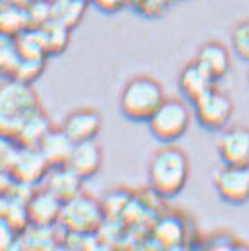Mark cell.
<instances>
[{
  "label": "cell",
  "mask_w": 249,
  "mask_h": 251,
  "mask_svg": "<svg viewBox=\"0 0 249 251\" xmlns=\"http://www.w3.org/2000/svg\"><path fill=\"white\" fill-rule=\"evenodd\" d=\"M50 166L45 161L43 154L37 147H18L16 156L13 159V165L9 168L7 177L11 182L32 188L36 184L43 182V179L48 174Z\"/></svg>",
  "instance_id": "52a82bcc"
},
{
  "label": "cell",
  "mask_w": 249,
  "mask_h": 251,
  "mask_svg": "<svg viewBox=\"0 0 249 251\" xmlns=\"http://www.w3.org/2000/svg\"><path fill=\"white\" fill-rule=\"evenodd\" d=\"M165 90L156 78L138 75L124 85L119 98L120 113L133 122H147L163 103Z\"/></svg>",
  "instance_id": "3957f363"
},
{
  "label": "cell",
  "mask_w": 249,
  "mask_h": 251,
  "mask_svg": "<svg viewBox=\"0 0 249 251\" xmlns=\"http://www.w3.org/2000/svg\"><path fill=\"white\" fill-rule=\"evenodd\" d=\"M58 221L67 232L76 235H89L98 232L104 221V207L90 195L80 193L62 203Z\"/></svg>",
  "instance_id": "5b68a950"
},
{
  "label": "cell",
  "mask_w": 249,
  "mask_h": 251,
  "mask_svg": "<svg viewBox=\"0 0 249 251\" xmlns=\"http://www.w3.org/2000/svg\"><path fill=\"white\" fill-rule=\"evenodd\" d=\"M81 180L92 179L98 175L102 166V149L96 140L81 142L73 145L71 156L67 159V165Z\"/></svg>",
  "instance_id": "8fae6325"
},
{
  "label": "cell",
  "mask_w": 249,
  "mask_h": 251,
  "mask_svg": "<svg viewBox=\"0 0 249 251\" xmlns=\"http://www.w3.org/2000/svg\"><path fill=\"white\" fill-rule=\"evenodd\" d=\"M193 108H195V117L198 124L207 131L224 129L231 113H233L231 99L216 87L196 99L193 103Z\"/></svg>",
  "instance_id": "8992f818"
},
{
  "label": "cell",
  "mask_w": 249,
  "mask_h": 251,
  "mask_svg": "<svg viewBox=\"0 0 249 251\" xmlns=\"http://www.w3.org/2000/svg\"><path fill=\"white\" fill-rule=\"evenodd\" d=\"M16 46H18L20 58H48L36 27H28L27 30L18 34Z\"/></svg>",
  "instance_id": "7402d4cb"
},
{
  "label": "cell",
  "mask_w": 249,
  "mask_h": 251,
  "mask_svg": "<svg viewBox=\"0 0 249 251\" xmlns=\"http://www.w3.org/2000/svg\"><path fill=\"white\" fill-rule=\"evenodd\" d=\"M189 179V159L182 149L166 144L157 149L149 163V186L157 197L174 198L186 188Z\"/></svg>",
  "instance_id": "7a4b0ae2"
},
{
  "label": "cell",
  "mask_w": 249,
  "mask_h": 251,
  "mask_svg": "<svg viewBox=\"0 0 249 251\" xmlns=\"http://www.w3.org/2000/svg\"><path fill=\"white\" fill-rule=\"evenodd\" d=\"M43 182H45L43 188L64 203L66 200L80 193L83 180L69 166H57V168H50Z\"/></svg>",
  "instance_id": "5bb4252c"
},
{
  "label": "cell",
  "mask_w": 249,
  "mask_h": 251,
  "mask_svg": "<svg viewBox=\"0 0 249 251\" xmlns=\"http://www.w3.org/2000/svg\"><path fill=\"white\" fill-rule=\"evenodd\" d=\"M231 46L239 57L249 60V20L237 23L231 30Z\"/></svg>",
  "instance_id": "d4e9b609"
},
{
  "label": "cell",
  "mask_w": 249,
  "mask_h": 251,
  "mask_svg": "<svg viewBox=\"0 0 249 251\" xmlns=\"http://www.w3.org/2000/svg\"><path fill=\"white\" fill-rule=\"evenodd\" d=\"M20 64V51L16 46V37L0 32V78L9 80L14 76Z\"/></svg>",
  "instance_id": "44dd1931"
},
{
  "label": "cell",
  "mask_w": 249,
  "mask_h": 251,
  "mask_svg": "<svg viewBox=\"0 0 249 251\" xmlns=\"http://www.w3.org/2000/svg\"><path fill=\"white\" fill-rule=\"evenodd\" d=\"M89 4H92L96 9L106 14H115L122 11L124 7L129 5V0H89Z\"/></svg>",
  "instance_id": "4316f807"
},
{
  "label": "cell",
  "mask_w": 249,
  "mask_h": 251,
  "mask_svg": "<svg viewBox=\"0 0 249 251\" xmlns=\"http://www.w3.org/2000/svg\"><path fill=\"white\" fill-rule=\"evenodd\" d=\"M218 154L223 165L249 166V129L242 126L228 127L218 138Z\"/></svg>",
  "instance_id": "30bf717a"
},
{
  "label": "cell",
  "mask_w": 249,
  "mask_h": 251,
  "mask_svg": "<svg viewBox=\"0 0 249 251\" xmlns=\"http://www.w3.org/2000/svg\"><path fill=\"white\" fill-rule=\"evenodd\" d=\"M16 151H18V145L14 144V140L0 135V175L9 174Z\"/></svg>",
  "instance_id": "484cf974"
},
{
  "label": "cell",
  "mask_w": 249,
  "mask_h": 251,
  "mask_svg": "<svg viewBox=\"0 0 249 251\" xmlns=\"http://www.w3.org/2000/svg\"><path fill=\"white\" fill-rule=\"evenodd\" d=\"M174 0H129V7L143 18H159L172 7Z\"/></svg>",
  "instance_id": "cb8c5ba5"
},
{
  "label": "cell",
  "mask_w": 249,
  "mask_h": 251,
  "mask_svg": "<svg viewBox=\"0 0 249 251\" xmlns=\"http://www.w3.org/2000/svg\"><path fill=\"white\" fill-rule=\"evenodd\" d=\"M216 81L193 60V62L186 64L178 75V89L182 92V96L195 103L196 99L201 98L205 92H209L210 89H214Z\"/></svg>",
  "instance_id": "2e32d148"
},
{
  "label": "cell",
  "mask_w": 249,
  "mask_h": 251,
  "mask_svg": "<svg viewBox=\"0 0 249 251\" xmlns=\"http://www.w3.org/2000/svg\"><path fill=\"white\" fill-rule=\"evenodd\" d=\"M102 117L94 108H76L71 113H67L60 129L67 135L73 144L90 142L96 140L101 133Z\"/></svg>",
  "instance_id": "9c48e42d"
},
{
  "label": "cell",
  "mask_w": 249,
  "mask_h": 251,
  "mask_svg": "<svg viewBox=\"0 0 249 251\" xmlns=\"http://www.w3.org/2000/svg\"><path fill=\"white\" fill-rule=\"evenodd\" d=\"M85 2H89V0H85Z\"/></svg>",
  "instance_id": "83f0119b"
},
{
  "label": "cell",
  "mask_w": 249,
  "mask_h": 251,
  "mask_svg": "<svg viewBox=\"0 0 249 251\" xmlns=\"http://www.w3.org/2000/svg\"><path fill=\"white\" fill-rule=\"evenodd\" d=\"M43 110L41 99L30 83L2 80L0 83V135L14 140L23 124Z\"/></svg>",
  "instance_id": "6da1fadb"
},
{
  "label": "cell",
  "mask_w": 249,
  "mask_h": 251,
  "mask_svg": "<svg viewBox=\"0 0 249 251\" xmlns=\"http://www.w3.org/2000/svg\"><path fill=\"white\" fill-rule=\"evenodd\" d=\"M30 27L27 7L11 0H0V32L16 37Z\"/></svg>",
  "instance_id": "ac0fdd59"
},
{
  "label": "cell",
  "mask_w": 249,
  "mask_h": 251,
  "mask_svg": "<svg viewBox=\"0 0 249 251\" xmlns=\"http://www.w3.org/2000/svg\"><path fill=\"white\" fill-rule=\"evenodd\" d=\"M36 28L39 32L41 43L45 46V51L48 57L62 55L67 50L69 39H71V30H67L66 27H62V25H58L55 22H50V20Z\"/></svg>",
  "instance_id": "ffe728a7"
},
{
  "label": "cell",
  "mask_w": 249,
  "mask_h": 251,
  "mask_svg": "<svg viewBox=\"0 0 249 251\" xmlns=\"http://www.w3.org/2000/svg\"><path fill=\"white\" fill-rule=\"evenodd\" d=\"M53 127L51 121H50L48 113L45 112V108L37 112L36 115H32L23 127L18 131V135L14 136V144L18 147H37L41 144V140L45 138L46 133Z\"/></svg>",
  "instance_id": "d6986e66"
},
{
  "label": "cell",
  "mask_w": 249,
  "mask_h": 251,
  "mask_svg": "<svg viewBox=\"0 0 249 251\" xmlns=\"http://www.w3.org/2000/svg\"><path fill=\"white\" fill-rule=\"evenodd\" d=\"M46 60L48 58H20V64L13 78L18 81H23V83L34 85V81L39 80L41 75L45 73Z\"/></svg>",
  "instance_id": "603a6c76"
},
{
  "label": "cell",
  "mask_w": 249,
  "mask_h": 251,
  "mask_svg": "<svg viewBox=\"0 0 249 251\" xmlns=\"http://www.w3.org/2000/svg\"><path fill=\"white\" fill-rule=\"evenodd\" d=\"M73 142L67 138L60 127H51L46 133V136L41 140V144L37 145L39 152L43 154L45 161L48 163L50 168H57V166H66L67 159L71 156L73 151Z\"/></svg>",
  "instance_id": "9a60e30c"
},
{
  "label": "cell",
  "mask_w": 249,
  "mask_h": 251,
  "mask_svg": "<svg viewBox=\"0 0 249 251\" xmlns=\"http://www.w3.org/2000/svg\"><path fill=\"white\" fill-rule=\"evenodd\" d=\"M89 2L85 0H50V22L73 30L81 23Z\"/></svg>",
  "instance_id": "e0dca14e"
},
{
  "label": "cell",
  "mask_w": 249,
  "mask_h": 251,
  "mask_svg": "<svg viewBox=\"0 0 249 251\" xmlns=\"http://www.w3.org/2000/svg\"><path fill=\"white\" fill-rule=\"evenodd\" d=\"M60 209H62V202L43 188L28 198L27 205H25V216L30 223H34L39 228H45V226L57 223Z\"/></svg>",
  "instance_id": "7c38bea8"
},
{
  "label": "cell",
  "mask_w": 249,
  "mask_h": 251,
  "mask_svg": "<svg viewBox=\"0 0 249 251\" xmlns=\"http://www.w3.org/2000/svg\"><path fill=\"white\" fill-rule=\"evenodd\" d=\"M195 62L203 69L214 81L226 76L230 71V53L224 45L218 41H207L200 46Z\"/></svg>",
  "instance_id": "4fadbf2b"
},
{
  "label": "cell",
  "mask_w": 249,
  "mask_h": 251,
  "mask_svg": "<svg viewBox=\"0 0 249 251\" xmlns=\"http://www.w3.org/2000/svg\"><path fill=\"white\" fill-rule=\"evenodd\" d=\"M214 188L226 203L240 205L249 200V166L223 165L214 174Z\"/></svg>",
  "instance_id": "ba28073f"
},
{
  "label": "cell",
  "mask_w": 249,
  "mask_h": 251,
  "mask_svg": "<svg viewBox=\"0 0 249 251\" xmlns=\"http://www.w3.org/2000/svg\"><path fill=\"white\" fill-rule=\"evenodd\" d=\"M152 136L161 144H174L186 135L191 124V112L182 99L165 98L147 121Z\"/></svg>",
  "instance_id": "277c9868"
}]
</instances>
